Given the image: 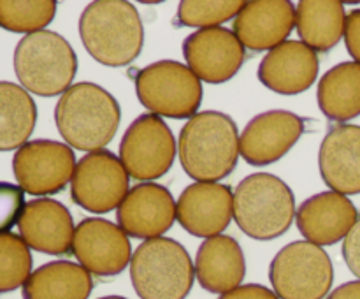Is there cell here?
I'll return each instance as SVG.
<instances>
[{
  "label": "cell",
  "mask_w": 360,
  "mask_h": 299,
  "mask_svg": "<svg viewBox=\"0 0 360 299\" xmlns=\"http://www.w3.org/2000/svg\"><path fill=\"white\" fill-rule=\"evenodd\" d=\"M178 155L190 178L202 183H218L238 165L241 155L238 125L225 113H197L179 132Z\"/></svg>",
  "instance_id": "obj_1"
},
{
  "label": "cell",
  "mask_w": 360,
  "mask_h": 299,
  "mask_svg": "<svg viewBox=\"0 0 360 299\" xmlns=\"http://www.w3.org/2000/svg\"><path fill=\"white\" fill-rule=\"evenodd\" d=\"M122 122L118 101L101 84L81 81L60 95L55 123L65 144L74 150L97 151L115 139Z\"/></svg>",
  "instance_id": "obj_2"
},
{
  "label": "cell",
  "mask_w": 360,
  "mask_h": 299,
  "mask_svg": "<svg viewBox=\"0 0 360 299\" xmlns=\"http://www.w3.org/2000/svg\"><path fill=\"white\" fill-rule=\"evenodd\" d=\"M79 37L88 55L101 65H130L144 44L139 11L125 0H95L81 13Z\"/></svg>",
  "instance_id": "obj_3"
},
{
  "label": "cell",
  "mask_w": 360,
  "mask_h": 299,
  "mask_svg": "<svg viewBox=\"0 0 360 299\" xmlns=\"http://www.w3.org/2000/svg\"><path fill=\"white\" fill-rule=\"evenodd\" d=\"M290 186L271 172H255L234 190V220L246 236L269 241L283 236L295 217Z\"/></svg>",
  "instance_id": "obj_4"
},
{
  "label": "cell",
  "mask_w": 360,
  "mask_h": 299,
  "mask_svg": "<svg viewBox=\"0 0 360 299\" xmlns=\"http://www.w3.org/2000/svg\"><path fill=\"white\" fill-rule=\"evenodd\" d=\"M14 72L28 94L63 95L77 72V56L63 35L41 30L21 37L14 49Z\"/></svg>",
  "instance_id": "obj_5"
},
{
  "label": "cell",
  "mask_w": 360,
  "mask_h": 299,
  "mask_svg": "<svg viewBox=\"0 0 360 299\" xmlns=\"http://www.w3.org/2000/svg\"><path fill=\"white\" fill-rule=\"evenodd\" d=\"M130 280L141 299H186L195 266L181 243L162 236L137 246L130 260Z\"/></svg>",
  "instance_id": "obj_6"
},
{
  "label": "cell",
  "mask_w": 360,
  "mask_h": 299,
  "mask_svg": "<svg viewBox=\"0 0 360 299\" xmlns=\"http://www.w3.org/2000/svg\"><path fill=\"white\" fill-rule=\"evenodd\" d=\"M134 84L143 108L160 118L190 120L202 102L200 79L176 60H160L137 70Z\"/></svg>",
  "instance_id": "obj_7"
},
{
  "label": "cell",
  "mask_w": 360,
  "mask_h": 299,
  "mask_svg": "<svg viewBox=\"0 0 360 299\" xmlns=\"http://www.w3.org/2000/svg\"><path fill=\"white\" fill-rule=\"evenodd\" d=\"M269 280L280 299H323L334 281L333 260L322 246L292 241L271 260Z\"/></svg>",
  "instance_id": "obj_8"
},
{
  "label": "cell",
  "mask_w": 360,
  "mask_h": 299,
  "mask_svg": "<svg viewBox=\"0 0 360 299\" xmlns=\"http://www.w3.org/2000/svg\"><path fill=\"white\" fill-rule=\"evenodd\" d=\"M176 157V139L157 115L137 116L120 141V160L130 178L150 183L167 174Z\"/></svg>",
  "instance_id": "obj_9"
},
{
  "label": "cell",
  "mask_w": 360,
  "mask_h": 299,
  "mask_svg": "<svg viewBox=\"0 0 360 299\" xmlns=\"http://www.w3.org/2000/svg\"><path fill=\"white\" fill-rule=\"evenodd\" d=\"M130 176L120 157L109 150L86 153L76 164L70 197L72 203L90 213L118 210L130 190Z\"/></svg>",
  "instance_id": "obj_10"
},
{
  "label": "cell",
  "mask_w": 360,
  "mask_h": 299,
  "mask_svg": "<svg viewBox=\"0 0 360 299\" xmlns=\"http://www.w3.org/2000/svg\"><path fill=\"white\" fill-rule=\"evenodd\" d=\"M76 164V155L69 144L35 139L14 153L13 172L25 192L42 197L62 192L72 182Z\"/></svg>",
  "instance_id": "obj_11"
},
{
  "label": "cell",
  "mask_w": 360,
  "mask_h": 299,
  "mask_svg": "<svg viewBox=\"0 0 360 299\" xmlns=\"http://www.w3.org/2000/svg\"><path fill=\"white\" fill-rule=\"evenodd\" d=\"M72 253L88 273L101 278L116 276L132 260L129 236L105 218H83L76 225Z\"/></svg>",
  "instance_id": "obj_12"
},
{
  "label": "cell",
  "mask_w": 360,
  "mask_h": 299,
  "mask_svg": "<svg viewBox=\"0 0 360 299\" xmlns=\"http://www.w3.org/2000/svg\"><path fill=\"white\" fill-rule=\"evenodd\" d=\"M183 55L190 70L210 84L231 81L246 58L245 46L229 28H202L183 41Z\"/></svg>",
  "instance_id": "obj_13"
},
{
  "label": "cell",
  "mask_w": 360,
  "mask_h": 299,
  "mask_svg": "<svg viewBox=\"0 0 360 299\" xmlns=\"http://www.w3.org/2000/svg\"><path fill=\"white\" fill-rule=\"evenodd\" d=\"M304 130V118L287 109L260 113L239 136V153L250 165L274 164L294 148Z\"/></svg>",
  "instance_id": "obj_14"
},
{
  "label": "cell",
  "mask_w": 360,
  "mask_h": 299,
  "mask_svg": "<svg viewBox=\"0 0 360 299\" xmlns=\"http://www.w3.org/2000/svg\"><path fill=\"white\" fill-rule=\"evenodd\" d=\"M234 218V192L221 183L193 182L176 203V220L197 238L220 236Z\"/></svg>",
  "instance_id": "obj_15"
},
{
  "label": "cell",
  "mask_w": 360,
  "mask_h": 299,
  "mask_svg": "<svg viewBox=\"0 0 360 299\" xmlns=\"http://www.w3.org/2000/svg\"><path fill=\"white\" fill-rule=\"evenodd\" d=\"M116 220L127 236L162 238L176 222V201L167 186L153 182L139 183L118 206Z\"/></svg>",
  "instance_id": "obj_16"
},
{
  "label": "cell",
  "mask_w": 360,
  "mask_h": 299,
  "mask_svg": "<svg viewBox=\"0 0 360 299\" xmlns=\"http://www.w3.org/2000/svg\"><path fill=\"white\" fill-rule=\"evenodd\" d=\"M295 27V7L288 0H252L232 20V32L245 48L271 51L287 41Z\"/></svg>",
  "instance_id": "obj_17"
},
{
  "label": "cell",
  "mask_w": 360,
  "mask_h": 299,
  "mask_svg": "<svg viewBox=\"0 0 360 299\" xmlns=\"http://www.w3.org/2000/svg\"><path fill=\"white\" fill-rule=\"evenodd\" d=\"M359 220V211L347 196L320 192L306 199L295 213V222L306 241L319 246L336 245Z\"/></svg>",
  "instance_id": "obj_18"
},
{
  "label": "cell",
  "mask_w": 360,
  "mask_h": 299,
  "mask_svg": "<svg viewBox=\"0 0 360 299\" xmlns=\"http://www.w3.org/2000/svg\"><path fill=\"white\" fill-rule=\"evenodd\" d=\"M20 236L30 248L48 255L72 253L74 227L69 208L48 197L27 203L20 222Z\"/></svg>",
  "instance_id": "obj_19"
},
{
  "label": "cell",
  "mask_w": 360,
  "mask_h": 299,
  "mask_svg": "<svg viewBox=\"0 0 360 299\" xmlns=\"http://www.w3.org/2000/svg\"><path fill=\"white\" fill-rule=\"evenodd\" d=\"M319 55L301 41H285L271 49L259 65V81L280 95H297L319 77Z\"/></svg>",
  "instance_id": "obj_20"
},
{
  "label": "cell",
  "mask_w": 360,
  "mask_h": 299,
  "mask_svg": "<svg viewBox=\"0 0 360 299\" xmlns=\"http://www.w3.org/2000/svg\"><path fill=\"white\" fill-rule=\"evenodd\" d=\"M319 169L333 192L360 193V125L341 123L326 134L320 144Z\"/></svg>",
  "instance_id": "obj_21"
},
{
  "label": "cell",
  "mask_w": 360,
  "mask_h": 299,
  "mask_svg": "<svg viewBox=\"0 0 360 299\" xmlns=\"http://www.w3.org/2000/svg\"><path fill=\"white\" fill-rule=\"evenodd\" d=\"M245 274L246 260L238 239L227 234L204 239L195 257V278L204 291L221 295L239 287Z\"/></svg>",
  "instance_id": "obj_22"
},
{
  "label": "cell",
  "mask_w": 360,
  "mask_h": 299,
  "mask_svg": "<svg viewBox=\"0 0 360 299\" xmlns=\"http://www.w3.org/2000/svg\"><path fill=\"white\" fill-rule=\"evenodd\" d=\"M91 291V274L81 264L53 260L32 271L23 285V299H88Z\"/></svg>",
  "instance_id": "obj_23"
},
{
  "label": "cell",
  "mask_w": 360,
  "mask_h": 299,
  "mask_svg": "<svg viewBox=\"0 0 360 299\" xmlns=\"http://www.w3.org/2000/svg\"><path fill=\"white\" fill-rule=\"evenodd\" d=\"M347 11L336 0H302L295 6V28L301 42L316 53H327L345 35Z\"/></svg>",
  "instance_id": "obj_24"
},
{
  "label": "cell",
  "mask_w": 360,
  "mask_h": 299,
  "mask_svg": "<svg viewBox=\"0 0 360 299\" xmlns=\"http://www.w3.org/2000/svg\"><path fill=\"white\" fill-rule=\"evenodd\" d=\"M316 101L333 122H350L360 116V63L343 62L327 70L319 81Z\"/></svg>",
  "instance_id": "obj_25"
},
{
  "label": "cell",
  "mask_w": 360,
  "mask_h": 299,
  "mask_svg": "<svg viewBox=\"0 0 360 299\" xmlns=\"http://www.w3.org/2000/svg\"><path fill=\"white\" fill-rule=\"evenodd\" d=\"M37 122V106L23 87L0 81V151L20 150Z\"/></svg>",
  "instance_id": "obj_26"
},
{
  "label": "cell",
  "mask_w": 360,
  "mask_h": 299,
  "mask_svg": "<svg viewBox=\"0 0 360 299\" xmlns=\"http://www.w3.org/2000/svg\"><path fill=\"white\" fill-rule=\"evenodd\" d=\"M56 16V2L35 0V2H16L0 0V27L16 34H35L46 30Z\"/></svg>",
  "instance_id": "obj_27"
},
{
  "label": "cell",
  "mask_w": 360,
  "mask_h": 299,
  "mask_svg": "<svg viewBox=\"0 0 360 299\" xmlns=\"http://www.w3.org/2000/svg\"><path fill=\"white\" fill-rule=\"evenodd\" d=\"M30 274V246L20 234H0V294L23 287Z\"/></svg>",
  "instance_id": "obj_28"
},
{
  "label": "cell",
  "mask_w": 360,
  "mask_h": 299,
  "mask_svg": "<svg viewBox=\"0 0 360 299\" xmlns=\"http://www.w3.org/2000/svg\"><path fill=\"white\" fill-rule=\"evenodd\" d=\"M246 2L241 0H183L178 6L176 23L181 27L217 28L241 13Z\"/></svg>",
  "instance_id": "obj_29"
},
{
  "label": "cell",
  "mask_w": 360,
  "mask_h": 299,
  "mask_svg": "<svg viewBox=\"0 0 360 299\" xmlns=\"http://www.w3.org/2000/svg\"><path fill=\"white\" fill-rule=\"evenodd\" d=\"M25 206V190L14 183L0 182V234L9 232L20 222Z\"/></svg>",
  "instance_id": "obj_30"
},
{
  "label": "cell",
  "mask_w": 360,
  "mask_h": 299,
  "mask_svg": "<svg viewBox=\"0 0 360 299\" xmlns=\"http://www.w3.org/2000/svg\"><path fill=\"white\" fill-rule=\"evenodd\" d=\"M343 257L348 269L360 280V218L343 241Z\"/></svg>",
  "instance_id": "obj_31"
},
{
  "label": "cell",
  "mask_w": 360,
  "mask_h": 299,
  "mask_svg": "<svg viewBox=\"0 0 360 299\" xmlns=\"http://www.w3.org/2000/svg\"><path fill=\"white\" fill-rule=\"evenodd\" d=\"M343 37L352 58L360 63V9H354L347 14Z\"/></svg>",
  "instance_id": "obj_32"
},
{
  "label": "cell",
  "mask_w": 360,
  "mask_h": 299,
  "mask_svg": "<svg viewBox=\"0 0 360 299\" xmlns=\"http://www.w3.org/2000/svg\"><path fill=\"white\" fill-rule=\"evenodd\" d=\"M218 299H280L278 294L271 288L260 284H246L232 288V291L221 294Z\"/></svg>",
  "instance_id": "obj_33"
},
{
  "label": "cell",
  "mask_w": 360,
  "mask_h": 299,
  "mask_svg": "<svg viewBox=\"0 0 360 299\" xmlns=\"http://www.w3.org/2000/svg\"><path fill=\"white\" fill-rule=\"evenodd\" d=\"M327 299H360V280L340 285L327 295Z\"/></svg>",
  "instance_id": "obj_34"
},
{
  "label": "cell",
  "mask_w": 360,
  "mask_h": 299,
  "mask_svg": "<svg viewBox=\"0 0 360 299\" xmlns=\"http://www.w3.org/2000/svg\"><path fill=\"white\" fill-rule=\"evenodd\" d=\"M98 299H127L123 295H104V298H98Z\"/></svg>",
  "instance_id": "obj_35"
}]
</instances>
